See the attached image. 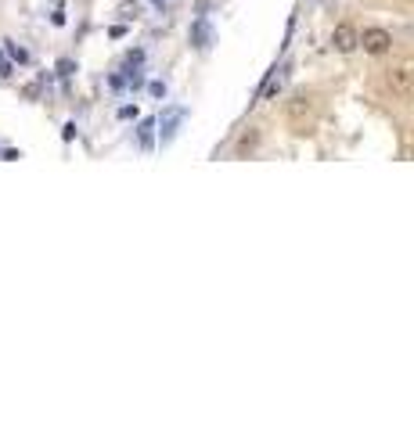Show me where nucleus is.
<instances>
[{
	"label": "nucleus",
	"mask_w": 414,
	"mask_h": 431,
	"mask_svg": "<svg viewBox=\"0 0 414 431\" xmlns=\"http://www.w3.org/2000/svg\"><path fill=\"white\" fill-rule=\"evenodd\" d=\"M0 158H8V162H18V158H22V151H18V147H4V151H0Z\"/></svg>",
	"instance_id": "nucleus-15"
},
{
	"label": "nucleus",
	"mask_w": 414,
	"mask_h": 431,
	"mask_svg": "<svg viewBox=\"0 0 414 431\" xmlns=\"http://www.w3.org/2000/svg\"><path fill=\"white\" fill-rule=\"evenodd\" d=\"M0 61H4V51H0Z\"/></svg>",
	"instance_id": "nucleus-19"
},
{
	"label": "nucleus",
	"mask_w": 414,
	"mask_h": 431,
	"mask_svg": "<svg viewBox=\"0 0 414 431\" xmlns=\"http://www.w3.org/2000/svg\"><path fill=\"white\" fill-rule=\"evenodd\" d=\"M288 83V65H274L271 72H266V79L260 83V94H256V101H274L278 94H281V86Z\"/></svg>",
	"instance_id": "nucleus-6"
},
{
	"label": "nucleus",
	"mask_w": 414,
	"mask_h": 431,
	"mask_svg": "<svg viewBox=\"0 0 414 431\" xmlns=\"http://www.w3.org/2000/svg\"><path fill=\"white\" fill-rule=\"evenodd\" d=\"M109 86H112L116 94H119V90H127V76H122V72H112V76H109Z\"/></svg>",
	"instance_id": "nucleus-13"
},
{
	"label": "nucleus",
	"mask_w": 414,
	"mask_h": 431,
	"mask_svg": "<svg viewBox=\"0 0 414 431\" xmlns=\"http://www.w3.org/2000/svg\"><path fill=\"white\" fill-rule=\"evenodd\" d=\"M357 36H360V29L353 26V22H339V26L331 29V51L353 54L357 51Z\"/></svg>",
	"instance_id": "nucleus-5"
},
{
	"label": "nucleus",
	"mask_w": 414,
	"mask_h": 431,
	"mask_svg": "<svg viewBox=\"0 0 414 431\" xmlns=\"http://www.w3.org/2000/svg\"><path fill=\"white\" fill-rule=\"evenodd\" d=\"M137 144H141V151H152V147H155V119H141V126H137Z\"/></svg>",
	"instance_id": "nucleus-8"
},
{
	"label": "nucleus",
	"mask_w": 414,
	"mask_h": 431,
	"mask_svg": "<svg viewBox=\"0 0 414 431\" xmlns=\"http://www.w3.org/2000/svg\"><path fill=\"white\" fill-rule=\"evenodd\" d=\"M116 115H119L122 122H130V119H137V104H122V108H119V112H116Z\"/></svg>",
	"instance_id": "nucleus-14"
},
{
	"label": "nucleus",
	"mask_w": 414,
	"mask_h": 431,
	"mask_svg": "<svg viewBox=\"0 0 414 431\" xmlns=\"http://www.w3.org/2000/svg\"><path fill=\"white\" fill-rule=\"evenodd\" d=\"M188 119V108H180V104H170L166 112L155 119V129H159V140L162 144H173L177 133H180V122Z\"/></svg>",
	"instance_id": "nucleus-1"
},
{
	"label": "nucleus",
	"mask_w": 414,
	"mask_h": 431,
	"mask_svg": "<svg viewBox=\"0 0 414 431\" xmlns=\"http://www.w3.org/2000/svg\"><path fill=\"white\" fill-rule=\"evenodd\" d=\"M256 144V133H248V137H241V144H238V151H248V147H253Z\"/></svg>",
	"instance_id": "nucleus-17"
},
{
	"label": "nucleus",
	"mask_w": 414,
	"mask_h": 431,
	"mask_svg": "<svg viewBox=\"0 0 414 431\" xmlns=\"http://www.w3.org/2000/svg\"><path fill=\"white\" fill-rule=\"evenodd\" d=\"M357 47L364 51V54H385L389 47H392V33L389 29H382V26H367L360 36H357Z\"/></svg>",
	"instance_id": "nucleus-3"
},
{
	"label": "nucleus",
	"mask_w": 414,
	"mask_h": 431,
	"mask_svg": "<svg viewBox=\"0 0 414 431\" xmlns=\"http://www.w3.org/2000/svg\"><path fill=\"white\" fill-rule=\"evenodd\" d=\"M148 94H152L155 101H166V94H170V86H166L162 79H152V83H148Z\"/></svg>",
	"instance_id": "nucleus-10"
},
{
	"label": "nucleus",
	"mask_w": 414,
	"mask_h": 431,
	"mask_svg": "<svg viewBox=\"0 0 414 431\" xmlns=\"http://www.w3.org/2000/svg\"><path fill=\"white\" fill-rule=\"evenodd\" d=\"M76 137V122H65L61 126V140H72Z\"/></svg>",
	"instance_id": "nucleus-16"
},
{
	"label": "nucleus",
	"mask_w": 414,
	"mask_h": 431,
	"mask_svg": "<svg viewBox=\"0 0 414 431\" xmlns=\"http://www.w3.org/2000/svg\"><path fill=\"white\" fill-rule=\"evenodd\" d=\"M385 83L392 86V94L414 97V58H411V61H400V65H392V69L385 72Z\"/></svg>",
	"instance_id": "nucleus-2"
},
{
	"label": "nucleus",
	"mask_w": 414,
	"mask_h": 431,
	"mask_svg": "<svg viewBox=\"0 0 414 431\" xmlns=\"http://www.w3.org/2000/svg\"><path fill=\"white\" fill-rule=\"evenodd\" d=\"M72 72H76V61H69V58H61V61H58V76H61V79H69Z\"/></svg>",
	"instance_id": "nucleus-11"
},
{
	"label": "nucleus",
	"mask_w": 414,
	"mask_h": 431,
	"mask_svg": "<svg viewBox=\"0 0 414 431\" xmlns=\"http://www.w3.org/2000/svg\"><path fill=\"white\" fill-rule=\"evenodd\" d=\"M141 65H144V51L137 47V51H130V54H127V69H141Z\"/></svg>",
	"instance_id": "nucleus-12"
},
{
	"label": "nucleus",
	"mask_w": 414,
	"mask_h": 431,
	"mask_svg": "<svg viewBox=\"0 0 414 431\" xmlns=\"http://www.w3.org/2000/svg\"><path fill=\"white\" fill-rule=\"evenodd\" d=\"M310 112H314V101H310V94H292V101H288V122H292L296 133H306Z\"/></svg>",
	"instance_id": "nucleus-4"
},
{
	"label": "nucleus",
	"mask_w": 414,
	"mask_h": 431,
	"mask_svg": "<svg viewBox=\"0 0 414 431\" xmlns=\"http://www.w3.org/2000/svg\"><path fill=\"white\" fill-rule=\"evenodd\" d=\"M51 22H54V26H65V11H61V8H58V11L51 15Z\"/></svg>",
	"instance_id": "nucleus-18"
},
{
	"label": "nucleus",
	"mask_w": 414,
	"mask_h": 431,
	"mask_svg": "<svg viewBox=\"0 0 414 431\" xmlns=\"http://www.w3.org/2000/svg\"><path fill=\"white\" fill-rule=\"evenodd\" d=\"M4 51H8V54H11L18 65H29V51H26V47H18L15 40H8V43H4Z\"/></svg>",
	"instance_id": "nucleus-9"
},
{
	"label": "nucleus",
	"mask_w": 414,
	"mask_h": 431,
	"mask_svg": "<svg viewBox=\"0 0 414 431\" xmlns=\"http://www.w3.org/2000/svg\"><path fill=\"white\" fill-rule=\"evenodd\" d=\"M191 47L195 51H209L213 47V26H209V18H205V15H198L191 22Z\"/></svg>",
	"instance_id": "nucleus-7"
}]
</instances>
